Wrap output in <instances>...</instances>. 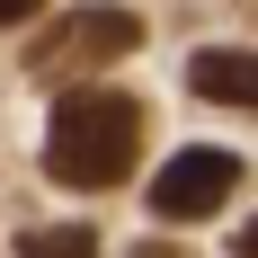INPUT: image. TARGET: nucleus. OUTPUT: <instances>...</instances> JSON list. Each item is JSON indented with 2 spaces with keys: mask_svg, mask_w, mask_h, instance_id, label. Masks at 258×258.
Segmentation results:
<instances>
[{
  "mask_svg": "<svg viewBox=\"0 0 258 258\" xmlns=\"http://www.w3.org/2000/svg\"><path fill=\"white\" fill-rule=\"evenodd\" d=\"M134 160H143V98L107 80H72L45 116V178L107 196L116 178H134Z\"/></svg>",
  "mask_w": 258,
  "mask_h": 258,
  "instance_id": "nucleus-1",
  "label": "nucleus"
},
{
  "mask_svg": "<svg viewBox=\"0 0 258 258\" xmlns=\"http://www.w3.org/2000/svg\"><path fill=\"white\" fill-rule=\"evenodd\" d=\"M134 45H143V18L89 0V9H72L53 36L27 45V72H36V80H89V72H107V62H125Z\"/></svg>",
  "mask_w": 258,
  "mask_h": 258,
  "instance_id": "nucleus-2",
  "label": "nucleus"
},
{
  "mask_svg": "<svg viewBox=\"0 0 258 258\" xmlns=\"http://www.w3.org/2000/svg\"><path fill=\"white\" fill-rule=\"evenodd\" d=\"M232 187H240V152H223V143H187V152L160 160V178L143 187V196H152L160 223H205V214L232 205Z\"/></svg>",
  "mask_w": 258,
  "mask_h": 258,
  "instance_id": "nucleus-3",
  "label": "nucleus"
},
{
  "mask_svg": "<svg viewBox=\"0 0 258 258\" xmlns=\"http://www.w3.org/2000/svg\"><path fill=\"white\" fill-rule=\"evenodd\" d=\"M187 89H196V98H214V107H258V53L205 45L196 62H187Z\"/></svg>",
  "mask_w": 258,
  "mask_h": 258,
  "instance_id": "nucleus-4",
  "label": "nucleus"
},
{
  "mask_svg": "<svg viewBox=\"0 0 258 258\" xmlns=\"http://www.w3.org/2000/svg\"><path fill=\"white\" fill-rule=\"evenodd\" d=\"M18 258H98V232L89 223H45V232H27Z\"/></svg>",
  "mask_w": 258,
  "mask_h": 258,
  "instance_id": "nucleus-5",
  "label": "nucleus"
},
{
  "mask_svg": "<svg viewBox=\"0 0 258 258\" xmlns=\"http://www.w3.org/2000/svg\"><path fill=\"white\" fill-rule=\"evenodd\" d=\"M45 0H0V27H18V18H36Z\"/></svg>",
  "mask_w": 258,
  "mask_h": 258,
  "instance_id": "nucleus-6",
  "label": "nucleus"
},
{
  "mask_svg": "<svg viewBox=\"0 0 258 258\" xmlns=\"http://www.w3.org/2000/svg\"><path fill=\"white\" fill-rule=\"evenodd\" d=\"M232 249H240V258H258V214H249V232H240V240H232Z\"/></svg>",
  "mask_w": 258,
  "mask_h": 258,
  "instance_id": "nucleus-7",
  "label": "nucleus"
},
{
  "mask_svg": "<svg viewBox=\"0 0 258 258\" xmlns=\"http://www.w3.org/2000/svg\"><path fill=\"white\" fill-rule=\"evenodd\" d=\"M134 258H187V249H169V240H152V249H134Z\"/></svg>",
  "mask_w": 258,
  "mask_h": 258,
  "instance_id": "nucleus-8",
  "label": "nucleus"
}]
</instances>
